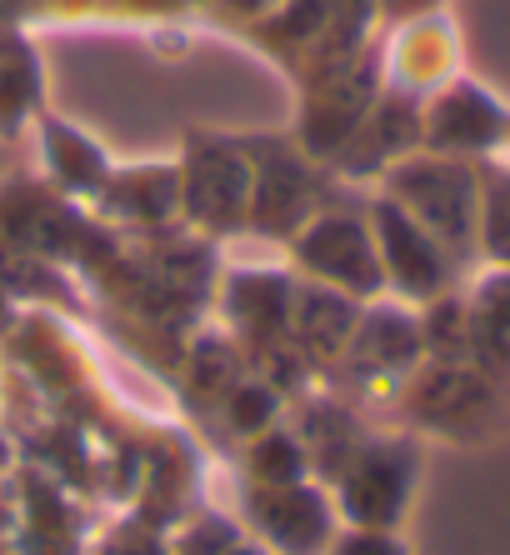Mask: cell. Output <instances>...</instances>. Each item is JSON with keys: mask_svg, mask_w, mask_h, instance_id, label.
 I'll use <instances>...</instances> for the list:
<instances>
[{"mask_svg": "<svg viewBox=\"0 0 510 555\" xmlns=\"http://www.w3.org/2000/svg\"><path fill=\"white\" fill-rule=\"evenodd\" d=\"M391 201L421 231H431L456 266L481 250V166L475 160L410 151L391 170Z\"/></svg>", "mask_w": 510, "mask_h": 555, "instance_id": "cell-1", "label": "cell"}, {"mask_svg": "<svg viewBox=\"0 0 510 555\" xmlns=\"http://www.w3.org/2000/svg\"><path fill=\"white\" fill-rule=\"evenodd\" d=\"M421 151L450 160H496L510 151V105L481 80L456 76L421 101Z\"/></svg>", "mask_w": 510, "mask_h": 555, "instance_id": "cell-2", "label": "cell"}, {"mask_svg": "<svg viewBox=\"0 0 510 555\" xmlns=\"http://www.w3.org/2000/svg\"><path fill=\"white\" fill-rule=\"evenodd\" d=\"M375 231H381V250H385V266L391 275L400 281L406 296H446V285L456 281V260L441 250L431 231H421L396 201H381L375 206Z\"/></svg>", "mask_w": 510, "mask_h": 555, "instance_id": "cell-3", "label": "cell"}, {"mask_svg": "<svg viewBox=\"0 0 510 555\" xmlns=\"http://www.w3.org/2000/svg\"><path fill=\"white\" fill-rule=\"evenodd\" d=\"M396 95H410V101H425L431 91H441L446 80L460 76V36L441 11H425V15H406L396 40Z\"/></svg>", "mask_w": 510, "mask_h": 555, "instance_id": "cell-4", "label": "cell"}, {"mask_svg": "<svg viewBox=\"0 0 510 555\" xmlns=\"http://www.w3.org/2000/svg\"><path fill=\"white\" fill-rule=\"evenodd\" d=\"M471 361L510 386V266H490L466 296Z\"/></svg>", "mask_w": 510, "mask_h": 555, "instance_id": "cell-5", "label": "cell"}, {"mask_svg": "<svg viewBox=\"0 0 510 555\" xmlns=\"http://www.w3.org/2000/svg\"><path fill=\"white\" fill-rule=\"evenodd\" d=\"M481 256L510 266V155L481 166Z\"/></svg>", "mask_w": 510, "mask_h": 555, "instance_id": "cell-6", "label": "cell"}, {"mask_svg": "<svg viewBox=\"0 0 510 555\" xmlns=\"http://www.w3.org/2000/svg\"><path fill=\"white\" fill-rule=\"evenodd\" d=\"M391 11H400V15H425V11H435L441 0H385Z\"/></svg>", "mask_w": 510, "mask_h": 555, "instance_id": "cell-7", "label": "cell"}, {"mask_svg": "<svg viewBox=\"0 0 510 555\" xmlns=\"http://www.w3.org/2000/svg\"><path fill=\"white\" fill-rule=\"evenodd\" d=\"M506 155H510V151H506Z\"/></svg>", "mask_w": 510, "mask_h": 555, "instance_id": "cell-8", "label": "cell"}]
</instances>
